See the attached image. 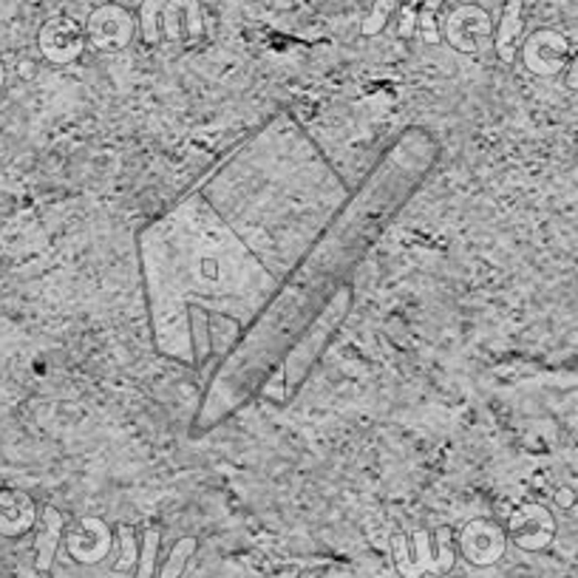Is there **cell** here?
I'll return each mask as SVG.
<instances>
[{
	"label": "cell",
	"mask_w": 578,
	"mask_h": 578,
	"mask_svg": "<svg viewBox=\"0 0 578 578\" xmlns=\"http://www.w3.org/2000/svg\"><path fill=\"white\" fill-rule=\"evenodd\" d=\"M150 340L162 358L193 369L190 313L253 324L279 295V279L248 241L193 193L137 235Z\"/></svg>",
	"instance_id": "1"
},
{
	"label": "cell",
	"mask_w": 578,
	"mask_h": 578,
	"mask_svg": "<svg viewBox=\"0 0 578 578\" xmlns=\"http://www.w3.org/2000/svg\"><path fill=\"white\" fill-rule=\"evenodd\" d=\"M351 306H355V286L346 281L338 290H332V295L326 298V304L320 306V313L309 320L304 335H298V340L286 349L284 360H281L286 400L306 383L309 371L324 358V351L329 349V344L335 340L340 324H344L346 315L351 313Z\"/></svg>",
	"instance_id": "2"
},
{
	"label": "cell",
	"mask_w": 578,
	"mask_h": 578,
	"mask_svg": "<svg viewBox=\"0 0 578 578\" xmlns=\"http://www.w3.org/2000/svg\"><path fill=\"white\" fill-rule=\"evenodd\" d=\"M442 34L462 54H480L491 38V20L480 7H460L449 14Z\"/></svg>",
	"instance_id": "3"
},
{
	"label": "cell",
	"mask_w": 578,
	"mask_h": 578,
	"mask_svg": "<svg viewBox=\"0 0 578 578\" xmlns=\"http://www.w3.org/2000/svg\"><path fill=\"white\" fill-rule=\"evenodd\" d=\"M83 49L85 32L69 18L49 20L46 27H43V32H40V52H43V57L57 65L74 63V60L83 54Z\"/></svg>",
	"instance_id": "4"
},
{
	"label": "cell",
	"mask_w": 578,
	"mask_h": 578,
	"mask_svg": "<svg viewBox=\"0 0 578 578\" xmlns=\"http://www.w3.org/2000/svg\"><path fill=\"white\" fill-rule=\"evenodd\" d=\"M522 57H525L527 72L553 77L567 65V40L550 29H542V32L530 34V40L522 49Z\"/></svg>",
	"instance_id": "5"
},
{
	"label": "cell",
	"mask_w": 578,
	"mask_h": 578,
	"mask_svg": "<svg viewBox=\"0 0 578 578\" xmlns=\"http://www.w3.org/2000/svg\"><path fill=\"white\" fill-rule=\"evenodd\" d=\"M88 38L103 52L125 49L134 38V18L119 7H99L88 20Z\"/></svg>",
	"instance_id": "6"
},
{
	"label": "cell",
	"mask_w": 578,
	"mask_h": 578,
	"mask_svg": "<svg viewBox=\"0 0 578 578\" xmlns=\"http://www.w3.org/2000/svg\"><path fill=\"white\" fill-rule=\"evenodd\" d=\"M556 533V522H553L550 511L545 505L527 502V505L516 507V514L511 516V536L525 550H539Z\"/></svg>",
	"instance_id": "7"
},
{
	"label": "cell",
	"mask_w": 578,
	"mask_h": 578,
	"mask_svg": "<svg viewBox=\"0 0 578 578\" xmlns=\"http://www.w3.org/2000/svg\"><path fill=\"white\" fill-rule=\"evenodd\" d=\"M460 547L474 565H494L505 553V530L487 519H474L462 527Z\"/></svg>",
	"instance_id": "8"
},
{
	"label": "cell",
	"mask_w": 578,
	"mask_h": 578,
	"mask_svg": "<svg viewBox=\"0 0 578 578\" xmlns=\"http://www.w3.org/2000/svg\"><path fill=\"white\" fill-rule=\"evenodd\" d=\"M65 545H69V553H72L74 559L94 565V561H99L105 553L111 550L108 522H103L99 516H85V519H80L77 525L69 530Z\"/></svg>",
	"instance_id": "9"
},
{
	"label": "cell",
	"mask_w": 578,
	"mask_h": 578,
	"mask_svg": "<svg viewBox=\"0 0 578 578\" xmlns=\"http://www.w3.org/2000/svg\"><path fill=\"white\" fill-rule=\"evenodd\" d=\"M38 522V505L23 491L0 487V536H20Z\"/></svg>",
	"instance_id": "10"
},
{
	"label": "cell",
	"mask_w": 578,
	"mask_h": 578,
	"mask_svg": "<svg viewBox=\"0 0 578 578\" xmlns=\"http://www.w3.org/2000/svg\"><path fill=\"white\" fill-rule=\"evenodd\" d=\"M162 34L174 43L202 38V14L196 0H165Z\"/></svg>",
	"instance_id": "11"
},
{
	"label": "cell",
	"mask_w": 578,
	"mask_h": 578,
	"mask_svg": "<svg viewBox=\"0 0 578 578\" xmlns=\"http://www.w3.org/2000/svg\"><path fill=\"white\" fill-rule=\"evenodd\" d=\"M40 514H43L40 516V522H43V530H40V536H38V567L40 570H49V565H52V559H54V553H57L60 539H63L65 519L57 507H52V505L43 507Z\"/></svg>",
	"instance_id": "12"
},
{
	"label": "cell",
	"mask_w": 578,
	"mask_h": 578,
	"mask_svg": "<svg viewBox=\"0 0 578 578\" xmlns=\"http://www.w3.org/2000/svg\"><path fill=\"white\" fill-rule=\"evenodd\" d=\"M522 34V3L519 0H511L502 12L500 20V32H496V54H500L502 63H514L516 60V40Z\"/></svg>",
	"instance_id": "13"
},
{
	"label": "cell",
	"mask_w": 578,
	"mask_h": 578,
	"mask_svg": "<svg viewBox=\"0 0 578 578\" xmlns=\"http://www.w3.org/2000/svg\"><path fill=\"white\" fill-rule=\"evenodd\" d=\"M162 9L165 0H145L143 12H139V29H143L145 43H159L162 38Z\"/></svg>",
	"instance_id": "14"
},
{
	"label": "cell",
	"mask_w": 578,
	"mask_h": 578,
	"mask_svg": "<svg viewBox=\"0 0 578 578\" xmlns=\"http://www.w3.org/2000/svg\"><path fill=\"white\" fill-rule=\"evenodd\" d=\"M159 525L148 522L145 525V536H143V553H139V572L137 578H154V567H157V550H159Z\"/></svg>",
	"instance_id": "15"
},
{
	"label": "cell",
	"mask_w": 578,
	"mask_h": 578,
	"mask_svg": "<svg viewBox=\"0 0 578 578\" xmlns=\"http://www.w3.org/2000/svg\"><path fill=\"white\" fill-rule=\"evenodd\" d=\"M196 553V539H182V542H176L174 553H170V559L165 561V570H162V578H176V576H182L185 565H188V559Z\"/></svg>",
	"instance_id": "16"
},
{
	"label": "cell",
	"mask_w": 578,
	"mask_h": 578,
	"mask_svg": "<svg viewBox=\"0 0 578 578\" xmlns=\"http://www.w3.org/2000/svg\"><path fill=\"white\" fill-rule=\"evenodd\" d=\"M395 7H397V0H377L375 9H371V14L364 20V29H360L364 38H375V34L383 32V27L389 23Z\"/></svg>",
	"instance_id": "17"
},
{
	"label": "cell",
	"mask_w": 578,
	"mask_h": 578,
	"mask_svg": "<svg viewBox=\"0 0 578 578\" xmlns=\"http://www.w3.org/2000/svg\"><path fill=\"white\" fill-rule=\"evenodd\" d=\"M417 27H420V34L425 43H440V29H437L434 9H422V12L417 14Z\"/></svg>",
	"instance_id": "18"
},
{
	"label": "cell",
	"mask_w": 578,
	"mask_h": 578,
	"mask_svg": "<svg viewBox=\"0 0 578 578\" xmlns=\"http://www.w3.org/2000/svg\"><path fill=\"white\" fill-rule=\"evenodd\" d=\"M417 29V9L414 3H406L403 7V18H400V38L409 40Z\"/></svg>",
	"instance_id": "19"
},
{
	"label": "cell",
	"mask_w": 578,
	"mask_h": 578,
	"mask_svg": "<svg viewBox=\"0 0 578 578\" xmlns=\"http://www.w3.org/2000/svg\"><path fill=\"white\" fill-rule=\"evenodd\" d=\"M119 536H123V567L134 565V530L119 525Z\"/></svg>",
	"instance_id": "20"
},
{
	"label": "cell",
	"mask_w": 578,
	"mask_h": 578,
	"mask_svg": "<svg viewBox=\"0 0 578 578\" xmlns=\"http://www.w3.org/2000/svg\"><path fill=\"white\" fill-rule=\"evenodd\" d=\"M567 88H570V92H576L578 88V57L572 60L570 72H567Z\"/></svg>",
	"instance_id": "21"
},
{
	"label": "cell",
	"mask_w": 578,
	"mask_h": 578,
	"mask_svg": "<svg viewBox=\"0 0 578 578\" xmlns=\"http://www.w3.org/2000/svg\"><path fill=\"white\" fill-rule=\"evenodd\" d=\"M556 500H559V505H572V500H576V496H572L570 494V491H567V487H561V491H559V494H556Z\"/></svg>",
	"instance_id": "22"
},
{
	"label": "cell",
	"mask_w": 578,
	"mask_h": 578,
	"mask_svg": "<svg viewBox=\"0 0 578 578\" xmlns=\"http://www.w3.org/2000/svg\"><path fill=\"white\" fill-rule=\"evenodd\" d=\"M3 83H7V69H3V63H0V88H3Z\"/></svg>",
	"instance_id": "23"
}]
</instances>
